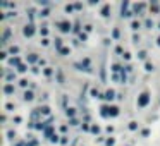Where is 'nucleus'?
<instances>
[{"label": "nucleus", "mask_w": 160, "mask_h": 146, "mask_svg": "<svg viewBox=\"0 0 160 146\" xmlns=\"http://www.w3.org/2000/svg\"><path fill=\"white\" fill-rule=\"evenodd\" d=\"M148 102H150V95H148V93H141L140 98H138V105H140V107H146Z\"/></svg>", "instance_id": "obj_1"}, {"label": "nucleus", "mask_w": 160, "mask_h": 146, "mask_svg": "<svg viewBox=\"0 0 160 146\" xmlns=\"http://www.w3.org/2000/svg\"><path fill=\"white\" fill-rule=\"evenodd\" d=\"M59 28H60V31H62V33H69V31H71V22L62 21V22H59Z\"/></svg>", "instance_id": "obj_2"}, {"label": "nucleus", "mask_w": 160, "mask_h": 146, "mask_svg": "<svg viewBox=\"0 0 160 146\" xmlns=\"http://www.w3.org/2000/svg\"><path fill=\"white\" fill-rule=\"evenodd\" d=\"M22 33H24V36H33V34H34V28H33V24H28V26H24Z\"/></svg>", "instance_id": "obj_3"}, {"label": "nucleus", "mask_w": 160, "mask_h": 146, "mask_svg": "<svg viewBox=\"0 0 160 146\" xmlns=\"http://www.w3.org/2000/svg\"><path fill=\"white\" fill-rule=\"evenodd\" d=\"M3 93L12 95V93H14V86H12V84H5V86H3Z\"/></svg>", "instance_id": "obj_4"}, {"label": "nucleus", "mask_w": 160, "mask_h": 146, "mask_svg": "<svg viewBox=\"0 0 160 146\" xmlns=\"http://www.w3.org/2000/svg\"><path fill=\"white\" fill-rule=\"evenodd\" d=\"M9 36H10V29L7 28V29L3 31V34H2V43H5V41L9 40Z\"/></svg>", "instance_id": "obj_5"}, {"label": "nucleus", "mask_w": 160, "mask_h": 146, "mask_svg": "<svg viewBox=\"0 0 160 146\" xmlns=\"http://www.w3.org/2000/svg\"><path fill=\"white\" fill-rule=\"evenodd\" d=\"M109 12H110V7H109V5H103V7H102V15H103V17H109Z\"/></svg>", "instance_id": "obj_6"}, {"label": "nucleus", "mask_w": 160, "mask_h": 146, "mask_svg": "<svg viewBox=\"0 0 160 146\" xmlns=\"http://www.w3.org/2000/svg\"><path fill=\"white\" fill-rule=\"evenodd\" d=\"M33 98H34V95H33V91H26V93H24V100H26V102H31Z\"/></svg>", "instance_id": "obj_7"}, {"label": "nucleus", "mask_w": 160, "mask_h": 146, "mask_svg": "<svg viewBox=\"0 0 160 146\" xmlns=\"http://www.w3.org/2000/svg\"><path fill=\"white\" fill-rule=\"evenodd\" d=\"M9 64H10V65H17V67H19V65H21V64H19V57H12V59L9 60Z\"/></svg>", "instance_id": "obj_8"}, {"label": "nucleus", "mask_w": 160, "mask_h": 146, "mask_svg": "<svg viewBox=\"0 0 160 146\" xmlns=\"http://www.w3.org/2000/svg\"><path fill=\"white\" fill-rule=\"evenodd\" d=\"M114 95H115V93H114V89H109V91L105 93V96H103V98H105V100H112V98H114Z\"/></svg>", "instance_id": "obj_9"}, {"label": "nucleus", "mask_w": 160, "mask_h": 146, "mask_svg": "<svg viewBox=\"0 0 160 146\" xmlns=\"http://www.w3.org/2000/svg\"><path fill=\"white\" fill-rule=\"evenodd\" d=\"M38 112L43 114V115H48V114H50V108H48V107H41V108H38Z\"/></svg>", "instance_id": "obj_10"}, {"label": "nucleus", "mask_w": 160, "mask_h": 146, "mask_svg": "<svg viewBox=\"0 0 160 146\" xmlns=\"http://www.w3.org/2000/svg\"><path fill=\"white\" fill-rule=\"evenodd\" d=\"M109 112H110V115H112V117L119 115V108H117V107H110V110H109Z\"/></svg>", "instance_id": "obj_11"}, {"label": "nucleus", "mask_w": 160, "mask_h": 146, "mask_svg": "<svg viewBox=\"0 0 160 146\" xmlns=\"http://www.w3.org/2000/svg\"><path fill=\"white\" fill-rule=\"evenodd\" d=\"M5 79L10 83V81H14V79H16V74H14V72H9V74H5Z\"/></svg>", "instance_id": "obj_12"}, {"label": "nucleus", "mask_w": 160, "mask_h": 146, "mask_svg": "<svg viewBox=\"0 0 160 146\" xmlns=\"http://www.w3.org/2000/svg\"><path fill=\"white\" fill-rule=\"evenodd\" d=\"M143 9H145V3H138V5H134V10H136V12L143 10Z\"/></svg>", "instance_id": "obj_13"}, {"label": "nucleus", "mask_w": 160, "mask_h": 146, "mask_svg": "<svg viewBox=\"0 0 160 146\" xmlns=\"http://www.w3.org/2000/svg\"><path fill=\"white\" fill-rule=\"evenodd\" d=\"M65 114H67V117H71V119H72V117H74V108H67V110H65Z\"/></svg>", "instance_id": "obj_14"}, {"label": "nucleus", "mask_w": 160, "mask_h": 146, "mask_svg": "<svg viewBox=\"0 0 160 146\" xmlns=\"http://www.w3.org/2000/svg\"><path fill=\"white\" fill-rule=\"evenodd\" d=\"M55 46H57L59 50L62 48V40H60V38H57V40H55Z\"/></svg>", "instance_id": "obj_15"}, {"label": "nucleus", "mask_w": 160, "mask_h": 146, "mask_svg": "<svg viewBox=\"0 0 160 146\" xmlns=\"http://www.w3.org/2000/svg\"><path fill=\"white\" fill-rule=\"evenodd\" d=\"M28 60H29V62H36V60H38V57H36L34 53H31V55L28 57Z\"/></svg>", "instance_id": "obj_16"}, {"label": "nucleus", "mask_w": 160, "mask_h": 146, "mask_svg": "<svg viewBox=\"0 0 160 146\" xmlns=\"http://www.w3.org/2000/svg\"><path fill=\"white\" fill-rule=\"evenodd\" d=\"M131 28H133V29H138V28H140V22H138V21H133V22H131Z\"/></svg>", "instance_id": "obj_17"}, {"label": "nucleus", "mask_w": 160, "mask_h": 146, "mask_svg": "<svg viewBox=\"0 0 160 146\" xmlns=\"http://www.w3.org/2000/svg\"><path fill=\"white\" fill-rule=\"evenodd\" d=\"M59 52H60L62 55H67V53H69V48H65V46H62V48H60Z\"/></svg>", "instance_id": "obj_18"}, {"label": "nucleus", "mask_w": 160, "mask_h": 146, "mask_svg": "<svg viewBox=\"0 0 160 146\" xmlns=\"http://www.w3.org/2000/svg\"><path fill=\"white\" fill-rule=\"evenodd\" d=\"M145 69H146V71L150 72V71H153V65H152L150 62H146V64H145Z\"/></svg>", "instance_id": "obj_19"}, {"label": "nucleus", "mask_w": 160, "mask_h": 146, "mask_svg": "<svg viewBox=\"0 0 160 146\" xmlns=\"http://www.w3.org/2000/svg\"><path fill=\"white\" fill-rule=\"evenodd\" d=\"M17 71H19V72H26V71H28V67H26V65H22V64H21V65H19V67H17Z\"/></svg>", "instance_id": "obj_20"}, {"label": "nucleus", "mask_w": 160, "mask_h": 146, "mask_svg": "<svg viewBox=\"0 0 160 146\" xmlns=\"http://www.w3.org/2000/svg\"><path fill=\"white\" fill-rule=\"evenodd\" d=\"M45 136H50V138L53 136V134H52V127H47V129H45Z\"/></svg>", "instance_id": "obj_21"}, {"label": "nucleus", "mask_w": 160, "mask_h": 146, "mask_svg": "<svg viewBox=\"0 0 160 146\" xmlns=\"http://www.w3.org/2000/svg\"><path fill=\"white\" fill-rule=\"evenodd\" d=\"M136 127H138V124H136V122H129V129H131V131H134Z\"/></svg>", "instance_id": "obj_22"}, {"label": "nucleus", "mask_w": 160, "mask_h": 146, "mask_svg": "<svg viewBox=\"0 0 160 146\" xmlns=\"http://www.w3.org/2000/svg\"><path fill=\"white\" fill-rule=\"evenodd\" d=\"M72 9H74V5H71V3L65 5V12H72Z\"/></svg>", "instance_id": "obj_23"}, {"label": "nucleus", "mask_w": 160, "mask_h": 146, "mask_svg": "<svg viewBox=\"0 0 160 146\" xmlns=\"http://www.w3.org/2000/svg\"><path fill=\"white\" fill-rule=\"evenodd\" d=\"M48 14H50V10H48V9H43V10H41V15H43V17H47Z\"/></svg>", "instance_id": "obj_24"}, {"label": "nucleus", "mask_w": 160, "mask_h": 146, "mask_svg": "<svg viewBox=\"0 0 160 146\" xmlns=\"http://www.w3.org/2000/svg\"><path fill=\"white\" fill-rule=\"evenodd\" d=\"M145 24H146L148 28H152V26H153V21H152V19H146V21H145Z\"/></svg>", "instance_id": "obj_25"}, {"label": "nucleus", "mask_w": 160, "mask_h": 146, "mask_svg": "<svg viewBox=\"0 0 160 146\" xmlns=\"http://www.w3.org/2000/svg\"><path fill=\"white\" fill-rule=\"evenodd\" d=\"M10 53H19V48L17 46H10Z\"/></svg>", "instance_id": "obj_26"}, {"label": "nucleus", "mask_w": 160, "mask_h": 146, "mask_svg": "<svg viewBox=\"0 0 160 146\" xmlns=\"http://www.w3.org/2000/svg\"><path fill=\"white\" fill-rule=\"evenodd\" d=\"M138 57H140V59H145V57H146V52H145V50H141V52L138 53Z\"/></svg>", "instance_id": "obj_27"}, {"label": "nucleus", "mask_w": 160, "mask_h": 146, "mask_svg": "<svg viewBox=\"0 0 160 146\" xmlns=\"http://www.w3.org/2000/svg\"><path fill=\"white\" fill-rule=\"evenodd\" d=\"M19 84H21L22 88H26V86H28V81H26V79H21V81H19Z\"/></svg>", "instance_id": "obj_28"}, {"label": "nucleus", "mask_w": 160, "mask_h": 146, "mask_svg": "<svg viewBox=\"0 0 160 146\" xmlns=\"http://www.w3.org/2000/svg\"><path fill=\"white\" fill-rule=\"evenodd\" d=\"M114 143H115V141H114V138H110V139H107V146H114Z\"/></svg>", "instance_id": "obj_29"}, {"label": "nucleus", "mask_w": 160, "mask_h": 146, "mask_svg": "<svg viewBox=\"0 0 160 146\" xmlns=\"http://www.w3.org/2000/svg\"><path fill=\"white\" fill-rule=\"evenodd\" d=\"M152 10H153V12H157V10H159V5H157V3H155V2H153V3H152Z\"/></svg>", "instance_id": "obj_30"}, {"label": "nucleus", "mask_w": 160, "mask_h": 146, "mask_svg": "<svg viewBox=\"0 0 160 146\" xmlns=\"http://www.w3.org/2000/svg\"><path fill=\"white\" fill-rule=\"evenodd\" d=\"M45 76H52V69H50V67L45 69Z\"/></svg>", "instance_id": "obj_31"}, {"label": "nucleus", "mask_w": 160, "mask_h": 146, "mask_svg": "<svg viewBox=\"0 0 160 146\" xmlns=\"http://www.w3.org/2000/svg\"><path fill=\"white\" fill-rule=\"evenodd\" d=\"M5 108L10 112V110H14V105H12V103H7V105H5Z\"/></svg>", "instance_id": "obj_32"}, {"label": "nucleus", "mask_w": 160, "mask_h": 146, "mask_svg": "<svg viewBox=\"0 0 160 146\" xmlns=\"http://www.w3.org/2000/svg\"><path fill=\"white\" fill-rule=\"evenodd\" d=\"M7 136L12 139V138H16V133H14V131H9V133H7Z\"/></svg>", "instance_id": "obj_33"}, {"label": "nucleus", "mask_w": 160, "mask_h": 146, "mask_svg": "<svg viewBox=\"0 0 160 146\" xmlns=\"http://www.w3.org/2000/svg\"><path fill=\"white\" fill-rule=\"evenodd\" d=\"M41 34L47 36V34H48V29H47V28H41Z\"/></svg>", "instance_id": "obj_34"}, {"label": "nucleus", "mask_w": 160, "mask_h": 146, "mask_svg": "<svg viewBox=\"0 0 160 146\" xmlns=\"http://www.w3.org/2000/svg\"><path fill=\"white\" fill-rule=\"evenodd\" d=\"M57 76H59V81H60V83H64V77H62V72H60V71L57 72Z\"/></svg>", "instance_id": "obj_35"}, {"label": "nucleus", "mask_w": 160, "mask_h": 146, "mask_svg": "<svg viewBox=\"0 0 160 146\" xmlns=\"http://www.w3.org/2000/svg\"><path fill=\"white\" fill-rule=\"evenodd\" d=\"M50 141H52V143H57V141H59V138H57V136H55V134H53V136H52V138H50Z\"/></svg>", "instance_id": "obj_36"}, {"label": "nucleus", "mask_w": 160, "mask_h": 146, "mask_svg": "<svg viewBox=\"0 0 160 146\" xmlns=\"http://www.w3.org/2000/svg\"><path fill=\"white\" fill-rule=\"evenodd\" d=\"M41 43H43V45H45V46H47V45H48V43H50V41H48V40H47V38H43V40H41Z\"/></svg>", "instance_id": "obj_37"}, {"label": "nucleus", "mask_w": 160, "mask_h": 146, "mask_svg": "<svg viewBox=\"0 0 160 146\" xmlns=\"http://www.w3.org/2000/svg\"><path fill=\"white\" fill-rule=\"evenodd\" d=\"M5 57H7V53H5V52H0V59H2V60H3V59H5Z\"/></svg>", "instance_id": "obj_38"}, {"label": "nucleus", "mask_w": 160, "mask_h": 146, "mask_svg": "<svg viewBox=\"0 0 160 146\" xmlns=\"http://www.w3.org/2000/svg\"><path fill=\"white\" fill-rule=\"evenodd\" d=\"M122 57H124V59H126V60H129V59H131V55H129V53H128V52H126V53H124V55H122Z\"/></svg>", "instance_id": "obj_39"}, {"label": "nucleus", "mask_w": 160, "mask_h": 146, "mask_svg": "<svg viewBox=\"0 0 160 146\" xmlns=\"http://www.w3.org/2000/svg\"><path fill=\"white\" fill-rule=\"evenodd\" d=\"M71 126H78V120L76 119H71Z\"/></svg>", "instance_id": "obj_40"}, {"label": "nucleus", "mask_w": 160, "mask_h": 146, "mask_svg": "<svg viewBox=\"0 0 160 146\" xmlns=\"http://www.w3.org/2000/svg\"><path fill=\"white\" fill-rule=\"evenodd\" d=\"M91 131H93V133H98L100 129H98V126H93V127H91Z\"/></svg>", "instance_id": "obj_41"}, {"label": "nucleus", "mask_w": 160, "mask_h": 146, "mask_svg": "<svg viewBox=\"0 0 160 146\" xmlns=\"http://www.w3.org/2000/svg\"><path fill=\"white\" fill-rule=\"evenodd\" d=\"M26 146H36V141H31V143H28Z\"/></svg>", "instance_id": "obj_42"}, {"label": "nucleus", "mask_w": 160, "mask_h": 146, "mask_svg": "<svg viewBox=\"0 0 160 146\" xmlns=\"http://www.w3.org/2000/svg\"><path fill=\"white\" fill-rule=\"evenodd\" d=\"M16 146H24V145H22V143H17V145H16Z\"/></svg>", "instance_id": "obj_43"}, {"label": "nucleus", "mask_w": 160, "mask_h": 146, "mask_svg": "<svg viewBox=\"0 0 160 146\" xmlns=\"http://www.w3.org/2000/svg\"><path fill=\"white\" fill-rule=\"evenodd\" d=\"M157 43H159V45H160V36H159V40H157Z\"/></svg>", "instance_id": "obj_44"}]
</instances>
